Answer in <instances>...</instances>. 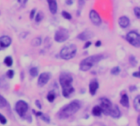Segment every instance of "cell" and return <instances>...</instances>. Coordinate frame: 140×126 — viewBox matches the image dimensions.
<instances>
[{
    "instance_id": "obj_1",
    "label": "cell",
    "mask_w": 140,
    "mask_h": 126,
    "mask_svg": "<svg viewBox=\"0 0 140 126\" xmlns=\"http://www.w3.org/2000/svg\"><path fill=\"white\" fill-rule=\"evenodd\" d=\"M80 108V103L78 101H73L71 103L63 106L58 112V116L60 119H66L73 116Z\"/></svg>"
},
{
    "instance_id": "obj_2",
    "label": "cell",
    "mask_w": 140,
    "mask_h": 126,
    "mask_svg": "<svg viewBox=\"0 0 140 126\" xmlns=\"http://www.w3.org/2000/svg\"><path fill=\"white\" fill-rule=\"evenodd\" d=\"M60 85L62 88V94L65 98H69L71 94L74 92V88L72 86L73 79L71 75L68 74H62L60 76Z\"/></svg>"
},
{
    "instance_id": "obj_3",
    "label": "cell",
    "mask_w": 140,
    "mask_h": 126,
    "mask_svg": "<svg viewBox=\"0 0 140 126\" xmlns=\"http://www.w3.org/2000/svg\"><path fill=\"white\" fill-rule=\"evenodd\" d=\"M102 59V55L90 56L87 58L84 59L83 61L80 62V69L82 71H87V70H90L96 63H98Z\"/></svg>"
},
{
    "instance_id": "obj_4",
    "label": "cell",
    "mask_w": 140,
    "mask_h": 126,
    "mask_svg": "<svg viewBox=\"0 0 140 126\" xmlns=\"http://www.w3.org/2000/svg\"><path fill=\"white\" fill-rule=\"evenodd\" d=\"M77 47L75 44H69L63 47L60 52V57L64 60H70L73 58L76 54Z\"/></svg>"
},
{
    "instance_id": "obj_5",
    "label": "cell",
    "mask_w": 140,
    "mask_h": 126,
    "mask_svg": "<svg viewBox=\"0 0 140 126\" xmlns=\"http://www.w3.org/2000/svg\"><path fill=\"white\" fill-rule=\"evenodd\" d=\"M69 32L65 28H59L55 33L54 35V39L57 43H63V42L66 41L69 39Z\"/></svg>"
},
{
    "instance_id": "obj_6",
    "label": "cell",
    "mask_w": 140,
    "mask_h": 126,
    "mask_svg": "<svg viewBox=\"0 0 140 126\" xmlns=\"http://www.w3.org/2000/svg\"><path fill=\"white\" fill-rule=\"evenodd\" d=\"M126 40L133 47H140V34L135 31H130L126 35Z\"/></svg>"
},
{
    "instance_id": "obj_7",
    "label": "cell",
    "mask_w": 140,
    "mask_h": 126,
    "mask_svg": "<svg viewBox=\"0 0 140 126\" xmlns=\"http://www.w3.org/2000/svg\"><path fill=\"white\" fill-rule=\"evenodd\" d=\"M28 104L26 103L25 101H18L17 103H16V106H15V109H16V111L17 112V114L19 115L20 116L23 117L24 116L26 115V113L28 111Z\"/></svg>"
},
{
    "instance_id": "obj_8",
    "label": "cell",
    "mask_w": 140,
    "mask_h": 126,
    "mask_svg": "<svg viewBox=\"0 0 140 126\" xmlns=\"http://www.w3.org/2000/svg\"><path fill=\"white\" fill-rule=\"evenodd\" d=\"M100 108L102 112H103L106 115H110L111 111L112 109V104L110 101L107 98H102L100 103Z\"/></svg>"
},
{
    "instance_id": "obj_9",
    "label": "cell",
    "mask_w": 140,
    "mask_h": 126,
    "mask_svg": "<svg viewBox=\"0 0 140 126\" xmlns=\"http://www.w3.org/2000/svg\"><path fill=\"white\" fill-rule=\"evenodd\" d=\"M89 19L94 25L98 26L102 24V19L99 16V14L97 13V11L95 10H91L89 13Z\"/></svg>"
},
{
    "instance_id": "obj_10",
    "label": "cell",
    "mask_w": 140,
    "mask_h": 126,
    "mask_svg": "<svg viewBox=\"0 0 140 126\" xmlns=\"http://www.w3.org/2000/svg\"><path fill=\"white\" fill-rule=\"evenodd\" d=\"M11 44V39L9 36L3 35L2 37H0V50L9 47Z\"/></svg>"
},
{
    "instance_id": "obj_11",
    "label": "cell",
    "mask_w": 140,
    "mask_h": 126,
    "mask_svg": "<svg viewBox=\"0 0 140 126\" xmlns=\"http://www.w3.org/2000/svg\"><path fill=\"white\" fill-rule=\"evenodd\" d=\"M49 79H50V75L49 74L45 73V72L44 73H42L38 79V85L39 87H44L45 85L48 83Z\"/></svg>"
},
{
    "instance_id": "obj_12",
    "label": "cell",
    "mask_w": 140,
    "mask_h": 126,
    "mask_svg": "<svg viewBox=\"0 0 140 126\" xmlns=\"http://www.w3.org/2000/svg\"><path fill=\"white\" fill-rule=\"evenodd\" d=\"M118 24H119V26L121 27V28H127L128 26H130V21L129 19V17H127L125 16H120L119 18V20H118Z\"/></svg>"
},
{
    "instance_id": "obj_13",
    "label": "cell",
    "mask_w": 140,
    "mask_h": 126,
    "mask_svg": "<svg viewBox=\"0 0 140 126\" xmlns=\"http://www.w3.org/2000/svg\"><path fill=\"white\" fill-rule=\"evenodd\" d=\"M94 36V34L92 31H89V29H86V31H83L82 33H80V34L78 35V39H80V40H88L90 38H92Z\"/></svg>"
},
{
    "instance_id": "obj_14",
    "label": "cell",
    "mask_w": 140,
    "mask_h": 126,
    "mask_svg": "<svg viewBox=\"0 0 140 126\" xmlns=\"http://www.w3.org/2000/svg\"><path fill=\"white\" fill-rule=\"evenodd\" d=\"M48 4V8L51 11L52 14H55L57 11V0H47Z\"/></svg>"
},
{
    "instance_id": "obj_15",
    "label": "cell",
    "mask_w": 140,
    "mask_h": 126,
    "mask_svg": "<svg viewBox=\"0 0 140 126\" xmlns=\"http://www.w3.org/2000/svg\"><path fill=\"white\" fill-rule=\"evenodd\" d=\"M98 86L99 85H98V81H96V80L91 81V83H89V93H90L91 95H94L97 93Z\"/></svg>"
},
{
    "instance_id": "obj_16",
    "label": "cell",
    "mask_w": 140,
    "mask_h": 126,
    "mask_svg": "<svg viewBox=\"0 0 140 126\" xmlns=\"http://www.w3.org/2000/svg\"><path fill=\"white\" fill-rule=\"evenodd\" d=\"M110 116H112L113 118H118V117H120V109L118 108L117 106H112V111H111Z\"/></svg>"
},
{
    "instance_id": "obj_17",
    "label": "cell",
    "mask_w": 140,
    "mask_h": 126,
    "mask_svg": "<svg viewBox=\"0 0 140 126\" xmlns=\"http://www.w3.org/2000/svg\"><path fill=\"white\" fill-rule=\"evenodd\" d=\"M120 103H121V105H122L123 106H125V107L129 106V98H128L127 94L124 93L122 96H121Z\"/></svg>"
},
{
    "instance_id": "obj_18",
    "label": "cell",
    "mask_w": 140,
    "mask_h": 126,
    "mask_svg": "<svg viewBox=\"0 0 140 126\" xmlns=\"http://www.w3.org/2000/svg\"><path fill=\"white\" fill-rule=\"evenodd\" d=\"M133 106L137 111H140V95L137 96L133 101Z\"/></svg>"
},
{
    "instance_id": "obj_19",
    "label": "cell",
    "mask_w": 140,
    "mask_h": 126,
    "mask_svg": "<svg viewBox=\"0 0 140 126\" xmlns=\"http://www.w3.org/2000/svg\"><path fill=\"white\" fill-rule=\"evenodd\" d=\"M92 113H93V115L95 116H100L101 114H102V110H101L100 106H94L92 110Z\"/></svg>"
},
{
    "instance_id": "obj_20",
    "label": "cell",
    "mask_w": 140,
    "mask_h": 126,
    "mask_svg": "<svg viewBox=\"0 0 140 126\" xmlns=\"http://www.w3.org/2000/svg\"><path fill=\"white\" fill-rule=\"evenodd\" d=\"M41 43H42V40H41V38H39V37H36L31 41V44L34 47L39 46L41 44Z\"/></svg>"
},
{
    "instance_id": "obj_21",
    "label": "cell",
    "mask_w": 140,
    "mask_h": 126,
    "mask_svg": "<svg viewBox=\"0 0 140 126\" xmlns=\"http://www.w3.org/2000/svg\"><path fill=\"white\" fill-rule=\"evenodd\" d=\"M56 98V95H55V93L51 91L48 93V96H47V99L48 100V101H50V103H52Z\"/></svg>"
},
{
    "instance_id": "obj_22",
    "label": "cell",
    "mask_w": 140,
    "mask_h": 126,
    "mask_svg": "<svg viewBox=\"0 0 140 126\" xmlns=\"http://www.w3.org/2000/svg\"><path fill=\"white\" fill-rule=\"evenodd\" d=\"M13 58H11V57H5L4 59V64L7 65V67H11V65H13Z\"/></svg>"
},
{
    "instance_id": "obj_23",
    "label": "cell",
    "mask_w": 140,
    "mask_h": 126,
    "mask_svg": "<svg viewBox=\"0 0 140 126\" xmlns=\"http://www.w3.org/2000/svg\"><path fill=\"white\" fill-rule=\"evenodd\" d=\"M30 74L32 77H36L39 74V71H38V69L36 67H32L31 69L30 70Z\"/></svg>"
},
{
    "instance_id": "obj_24",
    "label": "cell",
    "mask_w": 140,
    "mask_h": 126,
    "mask_svg": "<svg viewBox=\"0 0 140 126\" xmlns=\"http://www.w3.org/2000/svg\"><path fill=\"white\" fill-rule=\"evenodd\" d=\"M43 19H44V13H43L42 11H39V13H38V14L36 15V16H35V21L39 23Z\"/></svg>"
},
{
    "instance_id": "obj_25",
    "label": "cell",
    "mask_w": 140,
    "mask_h": 126,
    "mask_svg": "<svg viewBox=\"0 0 140 126\" xmlns=\"http://www.w3.org/2000/svg\"><path fill=\"white\" fill-rule=\"evenodd\" d=\"M7 104H8V103H7V101H6V99L0 95V108L5 107L6 106H7Z\"/></svg>"
},
{
    "instance_id": "obj_26",
    "label": "cell",
    "mask_w": 140,
    "mask_h": 126,
    "mask_svg": "<svg viewBox=\"0 0 140 126\" xmlns=\"http://www.w3.org/2000/svg\"><path fill=\"white\" fill-rule=\"evenodd\" d=\"M62 16L65 18V19H66V20H71V18H72L71 15L69 13H67V11H62Z\"/></svg>"
},
{
    "instance_id": "obj_27",
    "label": "cell",
    "mask_w": 140,
    "mask_h": 126,
    "mask_svg": "<svg viewBox=\"0 0 140 126\" xmlns=\"http://www.w3.org/2000/svg\"><path fill=\"white\" fill-rule=\"evenodd\" d=\"M120 67H113L111 70V73L112 75H117L119 73H120Z\"/></svg>"
},
{
    "instance_id": "obj_28",
    "label": "cell",
    "mask_w": 140,
    "mask_h": 126,
    "mask_svg": "<svg viewBox=\"0 0 140 126\" xmlns=\"http://www.w3.org/2000/svg\"><path fill=\"white\" fill-rule=\"evenodd\" d=\"M133 13H135V16L138 18V19H140V8H133Z\"/></svg>"
},
{
    "instance_id": "obj_29",
    "label": "cell",
    "mask_w": 140,
    "mask_h": 126,
    "mask_svg": "<svg viewBox=\"0 0 140 126\" xmlns=\"http://www.w3.org/2000/svg\"><path fill=\"white\" fill-rule=\"evenodd\" d=\"M7 76L9 78V79H11V78H13L14 76V71L13 70H9L8 72H7Z\"/></svg>"
},
{
    "instance_id": "obj_30",
    "label": "cell",
    "mask_w": 140,
    "mask_h": 126,
    "mask_svg": "<svg viewBox=\"0 0 140 126\" xmlns=\"http://www.w3.org/2000/svg\"><path fill=\"white\" fill-rule=\"evenodd\" d=\"M0 123L3 124H5L7 123V119H6L2 114H0Z\"/></svg>"
},
{
    "instance_id": "obj_31",
    "label": "cell",
    "mask_w": 140,
    "mask_h": 126,
    "mask_svg": "<svg viewBox=\"0 0 140 126\" xmlns=\"http://www.w3.org/2000/svg\"><path fill=\"white\" fill-rule=\"evenodd\" d=\"M40 117L44 119V121H47V122H49V117H48V116L47 115H44V114L42 113V115L40 116Z\"/></svg>"
},
{
    "instance_id": "obj_32",
    "label": "cell",
    "mask_w": 140,
    "mask_h": 126,
    "mask_svg": "<svg viewBox=\"0 0 140 126\" xmlns=\"http://www.w3.org/2000/svg\"><path fill=\"white\" fill-rule=\"evenodd\" d=\"M35 11H36L35 9H33L31 11H30V19H33V18H34V15H35Z\"/></svg>"
},
{
    "instance_id": "obj_33",
    "label": "cell",
    "mask_w": 140,
    "mask_h": 126,
    "mask_svg": "<svg viewBox=\"0 0 140 126\" xmlns=\"http://www.w3.org/2000/svg\"><path fill=\"white\" fill-rule=\"evenodd\" d=\"M17 2L19 3L21 5L24 6V5H25V4L28 2V0H17Z\"/></svg>"
},
{
    "instance_id": "obj_34",
    "label": "cell",
    "mask_w": 140,
    "mask_h": 126,
    "mask_svg": "<svg viewBox=\"0 0 140 126\" xmlns=\"http://www.w3.org/2000/svg\"><path fill=\"white\" fill-rule=\"evenodd\" d=\"M90 45H91V42H90V41L86 42V44H85L84 46V49H87V47H89Z\"/></svg>"
},
{
    "instance_id": "obj_35",
    "label": "cell",
    "mask_w": 140,
    "mask_h": 126,
    "mask_svg": "<svg viewBox=\"0 0 140 126\" xmlns=\"http://www.w3.org/2000/svg\"><path fill=\"white\" fill-rule=\"evenodd\" d=\"M133 75L135 76V77L140 78V71H138V72H135V73H133Z\"/></svg>"
},
{
    "instance_id": "obj_36",
    "label": "cell",
    "mask_w": 140,
    "mask_h": 126,
    "mask_svg": "<svg viewBox=\"0 0 140 126\" xmlns=\"http://www.w3.org/2000/svg\"><path fill=\"white\" fill-rule=\"evenodd\" d=\"M66 3L67 4V5H71L73 3V0H66Z\"/></svg>"
},
{
    "instance_id": "obj_37",
    "label": "cell",
    "mask_w": 140,
    "mask_h": 126,
    "mask_svg": "<svg viewBox=\"0 0 140 126\" xmlns=\"http://www.w3.org/2000/svg\"><path fill=\"white\" fill-rule=\"evenodd\" d=\"M101 44H102L101 41H97L96 44H95V46H96V47H99V46H101Z\"/></svg>"
},
{
    "instance_id": "obj_38",
    "label": "cell",
    "mask_w": 140,
    "mask_h": 126,
    "mask_svg": "<svg viewBox=\"0 0 140 126\" xmlns=\"http://www.w3.org/2000/svg\"><path fill=\"white\" fill-rule=\"evenodd\" d=\"M36 105H37V106L40 109V108H41V105H40V103H39V101H36Z\"/></svg>"
},
{
    "instance_id": "obj_39",
    "label": "cell",
    "mask_w": 140,
    "mask_h": 126,
    "mask_svg": "<svg viewBox=\"0 0 140 126\" xmlns=\"http://www.w3.org/2000/svg\"><path fill=\"white\" fill-rule=\"evenodd\" d=\"M138 124L140 126V115H139L138 117Z\"/></svg>"
},
{
    "instance_id": "obj_40",
    "label": "cell",
    "mask_w": 140,
    "mask_h": 126,
    "mask_svg": "<svg viewBox=\"0 0 140 126\" xmlns=\"http://www.w3.org/2000/svg\"><path fill=\"white\" fill-rule=\"evenodd\" d=\"M139 71H140V67H139Z\"/></svg>"
}]
</instances>
